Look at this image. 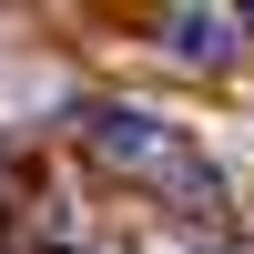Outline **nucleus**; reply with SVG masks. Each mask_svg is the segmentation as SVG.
<instances>
[{"label":"nucleus","instance_id":"f03ea898","mask_svg":"<svg viewBox=\"0 0 254 254\" xmlns=\"http://www.w3.org/2000/svg\"><path fill=\"white\" fill-rule=\"evenodd\" d=\"M163 51L193 61V71H214V61L234 51V20H224V10H173V20H163Z\"/></svg>","mask_w":254,"mask_h":254},{"label":"nucleus","instance_id":"f257e3e1","mask_svg":"<svg viewBox=\"0 0 254 254\" xmlns=\"http://www.w3.org/2000/svg\"><path fill=\"white\" fill-rule=\"evenodd\" d=\"M81 153L122 163V173H173L193 203H214V173H203V163L183 153V132L163 112H142V102H92V112H81Z\"/></svg>","mask_w":254,"mask_h":254}]
</instances>
